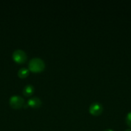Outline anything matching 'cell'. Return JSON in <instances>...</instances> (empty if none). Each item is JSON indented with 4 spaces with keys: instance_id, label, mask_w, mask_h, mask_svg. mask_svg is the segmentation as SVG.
<instances>
[{
    "instance_id": "1",
    "label": "cell",
    "mask_w": 131,
    "mask_h": 131,
    "mask_svg": "<svg viewBox=\"0 0 131 131\" xmlns=\"http://www.w3.org/2000/svg\"><path fill=\"white\" fill-rule=\"evenodd\" d=\"M28 67L30 71L33 72H40L44 69L45 63L40 58H33L30 60Z\"/></svg>"
},
{
    "instance_id": "4",
    "label": "cell",
    "mask_w": 131,
    "mask_h": 131,
    "mask_svg": "<svg viewBox=\"0 0 131 131\" xmlns=\"http://www.w3.org/2000/svg\"><path fill=\"white\" fill-rule=\"evenodd\" d=\"M103 111V106L98 102H92L89 106V112L95 116L100 115Z\"/></svg>"
},
{
    "instance_id": "8",
    "label": "cell",
    "mask_w": 131,
    "mask_h": 131,
    "mask_svg": "<svg viewBox=\"0 0 131 131\" xmlns=\"http://www.w3.org/2000/svg\"><path fill=\"white\" fill-rule=\"evenodd\" d=\"M126 122H127V125L131 128V112H129L127 114V117H126Z\"/></svg>"
},
{
    "instance_id": "5",
    "label": "cell",
    "mask_w": 131,
    "mask_h": 131,
    "mask_svg": "<svg viewBox=\"0 0 131 131\" xmlns=\"http://www.w3.org/2000/svg\"><path fill=\"white\" fill-rule=\"evenodd\" d=\"M28 104L32 108H38L42 104V101L39 97H33L28 100Z\"/></svg>"
},
{
    "instance_id": "2",
    "label": "cell",
    "mask_w": 131,
    "mask_h": 131,
    "mask_svg": "<svg viewBox=\"0 0 131 131\" xmlns=\"http://www.w3.org/2000/svg\"><path fill=\"white\" fill-rule=\"evenodd\" d=\"M13 60L18 63H23L27 60V54L23 50L17 49L12 54Z\"/></svg>"
},
{
    "instance_id": "6",
    "label": "cell",
    "mask_w": 131,
    "mask_h": 131,
    "mask_svg": "<svg viewBox=\"0 0 131 131\" xmlns=\"http://www.w3.org/2000/svg\"><path fill=\"white\" fill-rule=\"evenodd\" d=\"M34 92V87L32 84H27L23 88V93L25 96H30Z\"/></svg>"
},
{
    "instance_id": "9",
    "label": "cell",
    "mask_w": 131,
    "mask_h": 131,
    "mask_svg": "<svg viewBox=\"0 0 131 131\" xmlns=\"http://www.w3.org/2000/svg\"><path fill=\"white\" fill-rule=\"evenodd\" d=\"M104 131H114V130H111V129H106V130H104Z\"/></svg>"
},
{
    "instance_id": "7",
    "label": "cell",
    "mask_w": 131,
    "mask_h": 131,
    "mask_svg": "<svg viewBox=\"0 0 131 131\" xmlns=\"http://www.w3.org/2000/svg\"><path fill=\"white\" fill-rule=\"evenodd\" d=\"M29 74V70L25 67L21 68L18 71V75L21 78H24Z\"/></svg>"
},
{
    "instance_id": "10",
    "label": "cell",
    "mask_w": 131,
    "mask_h": 131,
    "mask_svg": "<svg viewBox=\"0 0 131 131\" xmlns=\"http://www.w3.org/2000/svg\"><path fill=\"white\" fill-rule=\"evenodd\" d=\"M125 131H131V129H127V130Z\"/></svg>"
},
{
    "instance_id": "3",
    "label": "cell",
    "mask_w": 131,
    "mask_h": 131,
    "mask_svg": "<svg viewBox=\"0 0 131 131\" xmlns=\"http://www.w3.org/2000/svg\"><path fill=\"white\" fill-rule=\"evenodd\" d=\"M9 103H10V106L13 108L19 109L24 105V100L21 96L13 95L10 98Z\"/></svg>"
}]
</instances>
